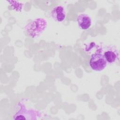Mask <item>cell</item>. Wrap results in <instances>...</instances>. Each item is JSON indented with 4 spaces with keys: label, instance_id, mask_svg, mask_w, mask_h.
<instances>
[{
    "label": "cell",
    "instance_id": "8992f818",
    "mask_svg": "<svg viewBox=\"0 0 120 120\" xmlns=\"http://www.w3.org/2000/svg\"><path fill=\"white\" fill-rule=\"evenodd\" d=\"M77 22L79 27L83 30L88 29L91 25V18L86 14H81L78 15Z\"/></svg>",
    "mask_w": 120,
    "mask_h": 120
},
{
    "label": "cell",
    "instance_id": "6da1fadb",
    "mask_svg": "<svg viewBox=\"0 0 120 120\" xmlns=\"http://www.w3.org/2000/svg\"><path fill=\"white\" fill-rule=\"evenodd\" d=\"M47 26V21L43 18H36L24 27V30L27 35L32 38L38 37L45 30Z\"/></svg>",
    "mask_w": 120,
    "mask_h": 120
},
{
    "label": "cell",
    "instance_id": "3957f363",
    "mask_svg": "<svg viewBox=\"0 0 120 120\" xmlns=\"http://www.w3.org/2000/svg\"><path fill=\"white\" fill-rule=\"evenodd\" d=\"M89 64L91 68L95 71L103 70L107 65L103 54L98 51L91 55Z\"/></svg>",
    "mask_w": 120,
    "mask_h": 120
},
{
    "label": "cell",
    "instance_id": "7a4b0ae2",
    "mask_svg": "<svg viewBox=\"0 0 120 120\" xmlns=\"http://www.w3.org/2000/svg\"><path fill=\"white\" fill-rule=\"evenodd\" d=\"M40 116V113L33 109H27L24 105H21L20 109L13 116V120H35Z\"/></svg>",
    "mask_w": 120,
    "mask_h": 120
},
{
    "label": "cell",
    "instance_id": "277c9868",
    "mask_svg": "<svg viewBox=\"0 0 120 120\" xmlns=\"http://www.w3.org/2000/svg\"><path fill=\"white\" fill-rule=\"evenodd\" d=\"M101 52L107 64L114 63L119 60L118 50L114 46H105L101 50Z\"/></svg>",
    "mask_w": 120,
    "mask_h": 120
},
{
    "label": "cell",
    "instance_id": "5b68a950",
    "mask_svg": "<svg viewBox=\"0 0 120 120\" xmlns=\"http://www.w3.org/2000/svg\"><path fill=\"white\" fill-rule=\"evenodd\" d=\"M51 15L52 19L57 22H62L66 18V12L64 7L62 5H57L51 10Z\"/></svg>",
    "mask_w": 120,
    "mask_h": 120
}]
</instances>
